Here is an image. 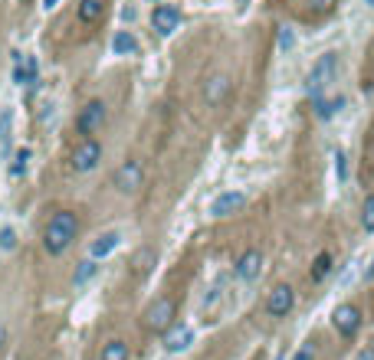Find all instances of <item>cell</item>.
Segmentation results:
<instances>
[{"label": "cell", "mask_w": 374, "mask_h": 360, "mask_svg": "<svg viewBox=\"0 0 374 360\" xmlns=\"http://www.w3.org/2000/svg\"><path fill=\"white\" fill-rule=\"evenodd\" d=\"M75 233H79V220H75V213H69V210L56 213L50 223H46V229H43V249H46L50 256H62L66 249L73 246Z\"/></svg>", "instance_id": "cell-1"}, {"label": "cell", "mask_w": 374, "mask_h": 360, "mask_svg": "<svg viewBox=\"0 0 374 360\" xmlns=\"http://www.w3.org/2000/svg\"><path fill=\"white\" fill-rule=\"evenodd\" d=\"M175 314H177V305H175V299H154L145 308V328L148 331H154V334H164L171 324H175Z\"/></svg>", "instance_id": "cell-2"}, {"label": "cell", "mask_w": 374, "mask_h": 360, "mask_svg": "<svg viewBox=\"0 0 374 360\" xmlns=\"http://www.w3.org/2000/svg\"><path fill=\"white\" fill-rule=\"evenodd\" d=\"M105 118H109V108H105V102H102V99H92V102H86V105L79 108V115H75V131H79L82 138H92L96 131H102Z\"/></svg>", "instance_id": "cell-3"}, {"label": "cell", "mask_w": 374, "mask_h": 360, "mask_svg": "<svg viewBox=\"0 0 374 360\" xmlns=\"http://www.w3.org/2000/svg\"><path fill=\"white\" fill-rule=\"evenodd\" d=\"M99 161H102V144L96 141V138H82V141L73 148V158H69L75 174H89V171H96Z\"/></svg>", "instance_id": "cell-4"}, {"label": "cell", "mask_w": 374, "mask_h": 360, "mask_svg": "<svg viewBox=\"0 0 374 360\" xmlns=\"http://www.w3.org/2000/svg\"><path fill=\"white\" fill-rule=\"evenodd\" d=\"M335 69H338V56H335V53H325L322 59L309 69V75H305V92H309V95H319V92L332 82Z\"/></svg>", "instance_id": "cell-5"}, {"label": "cell", "mask_w": 374, "mask_h": 360, "mask_svg": "<svg viewBox=\"0 0 374 360\" xmlns=\"http://www.w3.org/2000/svg\"><path fill=\"white\" fill-rule=\"evenodd\" d=\"M141 180H145V167H141V161H125L112 174V187L118 190V193H135L138 187H141Z\"/></svg>", "instance_id": "cell-6"}, {"label": "cell", "mask_w": 374, "mask_h": 360, "mask_svg": "<svg viewBox=\"0 0 374 360\" xmlns=\"http://www.w3.org/2000/svg\"><path fill=\"white\" fill-rule=\"evenodd\" d=\"M151 26L158 37H171L177 26H181V7L177 3H158L151 10Z\"/></svg>", "instance_id": "cell-7"}, {"label": "cell", "mask_w": 374, "mask_h": 360, "mask_svg": "<svg viewBox=\"0 0 374 360\" xmlns=\"http://www.w3.org/2000/svg\"><path fill=\"white\" fill-rule=\"evenodd\" d=\"M332 324H335L338 334L351 341L362 331V311H358V305H338L335 314H332Z\"/></svg>", "instance_id": "cell-8"}, {"label": "cell", "mask_w": 374, "mask_h": 360, "mask_svg": "<svg viewBox=\"0 0 374 360\" xmlns=\"http://www.w3.org/2000/svg\"><path fill=\"white\" fill-rule=\"evenodd\" d=\"M296 305V292L292 285H276L269 292V299H266V311H269V318H286L289 311Z\"/></svg>", "instance_id": "cell-9"}, {"label": "cell", "mask_w": 374, "mask_h": 360, "mask_svg": "<svg viewBox=\"0 0 374 360\" xmlns=\"http://www.w3.org/2000/svg\"><path fill=\"white\" fill-rule=\"evenodd\" d=\"M13 82L20 88H33L39 82V62L37 56H30V53H24V56H17V66H13Z\"/></svg>", "instance_id": "cell-10"}, {"label": "cell", "mask_w": 374, "mask_h": 360, "mask_svg": "<svg viewBox=\"0 0 374 360\" xmlns=\"http://www.w3.org/2000/svg\"><path fill=\"white\" fill-rule=\"evenodd\" d=\"M233 272H237L240 282H256L260 272H262V252H260V249H247V252L237 259Z\"/></svg>", "instance_id": "cell-11"}, {"label": "cell", "mask_w": 374, "mask_h": 360, "mask_svg": "<svg viewBox=\"0 0 374 360\" xmlns=\"http://www.w3.org/2000/svg\"><path fill=\"white\" fill-rule=\"evenodd\" d=\"M194 344V328H187V324H171L168 331H164V350L168 354H181Z\"/></svg>", "instance_id": "cell-12"}, {"label": "cell", "mask_w": 374, "mask_h": 360, "mask_svg": "<svg viewBox=\"0 0 374 360\" xmlns=\"http://www.w3.org/2000/svg\"><path fill=\"white\" fill-rule=\"evenodd\" d=\"M230 88H233V82H230V75H224V73L211 75V79H207V86H204V102L217 108V105H224V102H226V95H230Z\"/></svg>", "instance_id": "cell-13"}, {"label": "cell", "mask_w": 374, "mask_h": 360, "mask_svg": "<svg viewBox=\"0 0 374 360\" xmlns=\"http://www.w3.org/2000/svg\"><path fill=\"white\" fill-rule=\"evenodd\" d=\"M118 246H122V233H118V229H105V233H99V236L92 239L89 256H92V259H105V256H112Z\"/></svg>", "instance_id": "cell-14"}, {"label": "cell", "mask_w": 374, "mask_h": 360, "mask_svg": "<svg viewBox=\"0 0 374 360\" xmlns=\"http://www.w3.org/2000/svg\"><path fill=\"white\" fill-rule=\"evenodd\" d=\"M247 203V193H240V190H226V193H220V197L211 203V216H230V213H237L240 207Z\"/></svg>", "instance_id": "cell-15"}, {"label": "cell", "mask_w": 374, "mask_h": 360, "mask_svg": "<svg viewBox=\"0 0 374 360\" xmlns=\"http://www.w3.org/2000/svg\"><path fill=\"white\" fill-rule=\"evenodd\" d=\"M102 13H105V0H79V7H75L79 23H96V20H102Z\"/></svg>", "instance_id": "cell-16"}, {"label": "cell", "mask_w": 374, "mask_h": 360, "mask_svg": "<svg viewBox=\"0 0 374 360\" xmlns=\"http://www.w3.org/2000/svg\"><path fill=\"white\" fill-rule=\"evenodd\" d=\"M112 53L115 56H135L138 53V39L132 30H118L112 37Z\"/></svg>", "instance_id": "cell-17"}, {"label": "cell", "mask_w": 374, "mask_h": 360, "mask_svg": "<svg viewBox=\"0 0 374 360\" xmlns=\"http://www.w3.org/2000/svg\"><path fill=\"white\" fill-rule=\"evenodd\" d=\"M96 272H99V259H82L79 265H75V275H73V285L75 288H82V285H89L92 278H96Z\"/></svg>", "instance_id": "cell-18"}, {"label": "cell", "mask_w": 374, "mask_h": 360, "mask_svg": "<svg viewBox=\"0 0 374 360\" xmlns=\"http://www.w3.org/2000/svg\"><path fill=\"white\" fill-rule=\"evenodd\" d=\"M99 360H132V348L125 344L122 337H115V341H109V344L102 348Z\"/></svg>", "instance_id": "cell-19"}, {"label": "cell", "mask_w": 374, "mask_h": 360, "mask_svg": "<svg viewBox=\"0 0 374 360\" xmlns=\"http://www.w3.org/2000/svg\"><path fill=\"white\" fill-rule=\"evenodd\" d=\"M332 252H319V256H315V262H312V282H322V278H328V275H332V269H335V265H332Z\"/></svg>", "instance_id": "cell-20"}, {"label": "cell", "mask_w": 374, "mask_h": 360, "mask_svg": "<svg viewBox=\"0 0 374 360\" xmlns=\"http://www.w3.org/2000/svg\"><path fill=\"white\" fill-rule=\"evenodd\" d=\"M341 105H345L341 95H335V99H319V102H315V115H319L322 122H328V118H335V115H338Z\"/></svg>", "instance_id": "cell-21"}, {"label": "cell", "mask_w": 374, "mask_h": 360, "mask_svg": "<svg viewBox=\"0 0 374 360\" xmlns=\"http://www.w3.org/2000/svg\"><path fill=\"white\" fill-rule=\"evenodd\" d=\"M10 131H13V108H0V148H10Z\"/></svg>", "instance_id": "cell-22"}, {"label": "cell", "mask_w": 374, "mask_h": 360, "mask_svg": "<svg viewBox=\"0 0 374 360\" xmlns=\"http://www.w3.org/2000/svg\"><path fill=\"white\" fill-rule=\"evenodd\" d=\"M26 167H30V148H20L13 154V164H10V177L13 180H20L26 174Z\"/></svg>", "instance_id": "cell-23"}, {"label": "cell", "mask_w": 374, "mask_h": 360, "mask_svg": "<svg viewBox=\"0 0 374 360\" xmlns=\"http://www.w3.org/2000/svg\"><path fill=\"white\" fill-rule=\"evenodd\" d=\"M362 226L364 233H374V193H368L362 203Z\"/></svg>", "instance_id": "cell-24"}, {"label": "cell", "mask_w": 374, "mask_h": 360, "mask_svg": "<svg viewBox=\"0 0 374 360\" xmlns=\"http://www.w3.org/2000/svg\"><path fill=\"white\" fill-rule=\"evenodd\" d=\"M292 360H319V344H315V341L299 344V350L292 354Z\"/></svg>", "instance_id": "cell-25"}, {"label": "cell", "mask_w": 374, "mask_h": 360, "mask_svg": "<svg viewBox=\"0 0 374 360\" xmlns=\"http://www.w3.org/2000/svg\"><path fill=\"white\" fill-rule=\"evenodd\" d=\"M0 249H3V252H13V249H17V233H13L10 226L0 229Z\"/></svg>", "instance_id": "cell-26"}, {"label": "cell", "mask_w": 374, "mask_h": 360, "mask_svg": "<svg viewBox=\"0 0 374 360\" xmlns=\"http://www.w3.org/2000/svg\"><path fill=\"white\" fill-rule=\"evenodd\" d=\"M335 7V0H309V10L312 13H328Z\"/></svg>", "instance_id": "cell-27"}, {"label": "cell", "mask_w": 374, "mask_h": 360, "mask_svg": "<svg viewBox=\"0 0 374 360\" xmlns=\"http://www.w3.org/2000/svg\"><path fill=\"white\" fill-rule=\"evenodd\" d=\"M289 46H292V30L283 26V30H279V50H289Z\"/></svg>", "instance_id": "cell-28"}, {"label": "cell", "mask_w": 374, "mask_h": 360, "mask_svg": "<svg viewBox=\"0 0 374 360\" xmlns=\"http://www.w3.org/2000/svg\"><path fill=\"white\" fill-rule=\"evenodd\" d=\"M355 360H374V344H364L362 350H358V357Z\"/></svg>", "instance_id": "cell-29"}, {"label": "cell", "mask_w": 374, "mask_h": 360, "mask_svg": "<svg viewBox=\"0 0 374 360\" xmlns=\"http://www.w3.org/2000/svg\"><path fill=\"white\" fill-rule=\"evenodd\" d=\"M148 262H151V252H141V256L135 259V265L138 269H148Z\"/></svg>", "instance_id": "cell-30"}, {"label": "cell", "mask_w": 374, "mask_h": 360, "mask_svg": "<svg viewBox=\"0 0 374 360\" xmlns=\"http://www.w3.org/2000/svg\"><path fill=\"white\" fill-rule=\"evenodd\" d=\"M60 7V0H43V10H56Z\"/></svg>", "instance_id": "cell-31"}, {"label": "cell", "mask_w": 374, "mask_h": 360, "mask_svg": "<svg viewBox=\"0 0 374 360\" xmlns=\"http://www.w3.org/2000/svg\"><path fill=\"white\" fill-rule=\"evenodd\" d=\"M3 341H7V328L0 324V348H3Z\"/></svg>", "instance_id": "cell-32"}, {"label": "cell", "mask_w": 374, "mask_h": 360, "mask_svg": "<svg viewBox=\"0 0 374 360\" xmlns=\"http://www.w3.org/2000/svg\"><path fill=\"white\" fill-rule=\"evenodd\" d=\"M364 3H368V7H374V0H364Z\"/></svg>", "instance_id": "cell-33"}, {"label": "cell", "mask_w": 374, "mask_h": 360, "mask_svg": "<svg viewBox=\"0 0 374 360\" xmlns=\"http://www.w3.org/2000/svg\"><path fill=\"white\" fill-rule=\"evenodd\" d=\"M276 360H286V357H283V354H279V357H276Z\"/></svg>", "instance_id": "cell-34"}]
</instances>
